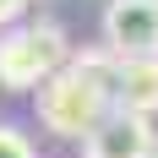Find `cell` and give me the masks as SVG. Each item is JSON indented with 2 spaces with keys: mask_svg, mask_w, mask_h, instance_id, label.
Returning a JSON list of instances; mask_svg holds the SVG:
<instances>
[{
  "mask_svg": "<svg viewBox=\"0 0 158 158\" xmlns=\"http://www.w3.org/2000/svg\"><path fill=\"white\" fill-rule=\"evenodd\" d=\"M109 71H114L109 49H71V55L33 87V93H38V120H44L55 136H65V142H82V136L114 109L109 104Z\"/></svg>",
  "mask_w": 158,
  "mask_h": 158,
  "instance_id": "1",
  "label": "cell"
},
{
  "mask_svg": "<svg viewBox=\"0 0 158 158\" xmlns=\"http://www.w3.org/2000/svg\"><path fill=\"white\" fill-rule=\"evenodd\" d=\"M65 55H71V38L55 16L11 22V27H0V87L6 93H33Z\"/></svg>",
  "mask_w": 158,
  "mask_h": 158,
  "instance_id": "2",
  "label": "cell"
},
{
  "mask_svg": "<svg viewBox=\"0 0 158 158\" xmlns=\"http://www.w3.org/2000/svg\"><path fill=\"white\" fill-rule=\"evenodd\" d=\"M98 27H104V49L114 60L158 55V0H109Z\"/></svg>",
  "mask_w": 158,
  "mask_h": 158,
  "instance_id": "3",
  "label": "cell"
},
{
  "mask_svg": "<svg viewBox=\"0 0 158 158\" xmlns=\"http://www.w3.org/2000/svg\"><path fill=\"white\" fill-rule=\"evenodd\" d=\"M153 114H126L109 109L87 136H82V158H147L153 153Z\"/></svg>",
  "mask_w": 158,
  "mask_h": 158,
  "instance_id": "4",
  "label": "cell"
},
{
  "mask_svg": "<svg viewBox=\"0 0 158 158\" xmlns=\"http://www.w3.org/2000/svg\"><path fill=\"white\" fill-rule=\"evenodd\" d=\"M109 104L126 114H158V55H131L109 71Z\"/></svg>",
  "mask_w": 158,
  "mask_h": 158,
  "instance_id": "5",
  "label": "cell"
},
{
  "mask_svg": "<svg viewBox=\"0 0 158 158\" xmlns=\"http://www.w3.org/2000/svg\"><path fill=\"white\" fill-rule=\"evenodd\" d=\"M0 158H38V147H33V136L22 126H6L0 120Z\"/></svg>",
  "mask_w": 158,
  "mask_h": 158,
  "instance_id": "6",
  "label": "cell"
},
{
  "mask_svg": "<svg viewBox=\"0 0 158 158\" xmlns=\"http://www.w3.org/2000/svg\"><path fill=\"white\" fill-rule=\"evenodd\" d=\"M27 6H33V0H0V27L22 22V16H27Z\"/></svg>",
  "mask_w": 158,
  "mask_h": 158,
  "instance_id": "7",
  "label": "cell"
},
{
  "mask_svg": "<svg viewBox=\"0 0 158 158\" xmlns=\"http://www.w3.org/2000/svg\"><path fill=\"white\" fill-rule=\"evenodd\" d=\"M147 158H158V142H153V153H147Z\"/></svg>",
  "mask_w": 158,
  "mask_h": 158,
  "instance_id": "8",
  "label": "cell"
}]
</instances>
